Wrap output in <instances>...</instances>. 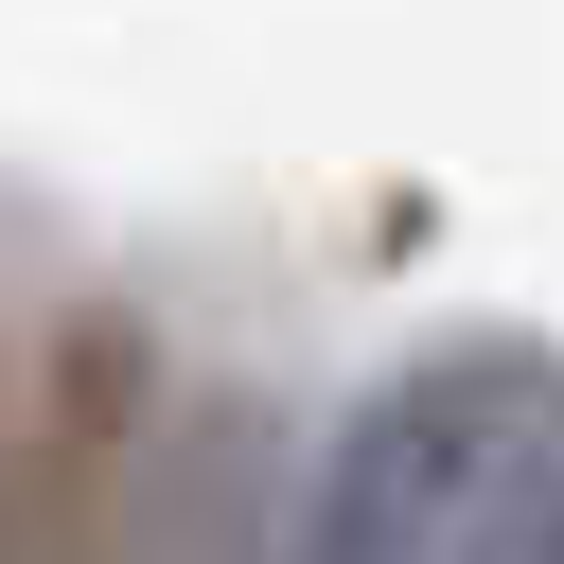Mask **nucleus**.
Segmentation results:
<instances>
[{
  "label": "nucleus",
  "mask_w": 564,
  "mask_h": 564,
  "mask_svg": "<svg viewBox=\"0 0 564 564\" xmlns=\"http://www.w3.org/2000/svg\"><path fill=\"white\" fill-rule=\"evenodd\" d=\"M564 441V335L529 317H476V335H423L405 370H370L300 494H282V564H476V529L529 494V458Z\"/></svg>",
  "instance_id": "f257e3e1"
},
{
  "label": "nucleus",
  "mask_w": 564,
  "mask_h": 564,
  "mask_svg": "<svg viewBox=\"0 0 564 564\" xmlns=\"http://www.w3.org/2000/svg\"><path fill=\"white\" fill-rule=\"evenodd\" d=\"M106 564H282V405L264 388H194L176 441L123 458Z\"/></svg>",
  "instance_id": "f03ea898"
},
{
  "label": "nucleus",
  "mask_w": 564,
  "mask_h": 564,
  "mask_svg": "<svg viewBox=\"0 0 564 564\" xmlns=\"http://www.w3.org/2000/svg\"><path fill=\"white\" fill-rule=\"evenodd\" d=\"M476 564H564V441H546V458H529V494L476 529Z\"/></svg>",
  "instance_id": "7ed1b4c3"
},
{
  "label": "nucleus",
  "mask_w": 564,
  "mask_h": 564,
  "mask_svg": "<svg viewBox=\"0 0 564 564\" xmlns=\"http://www.w3.org/2000/svg\"><path fill=\"white\" fill-rule=\"evenodd\" d=\"M0 564H18V494H0Z\"/></svg>",
  "instance_id": "20e7f679"
}]
</instances>
